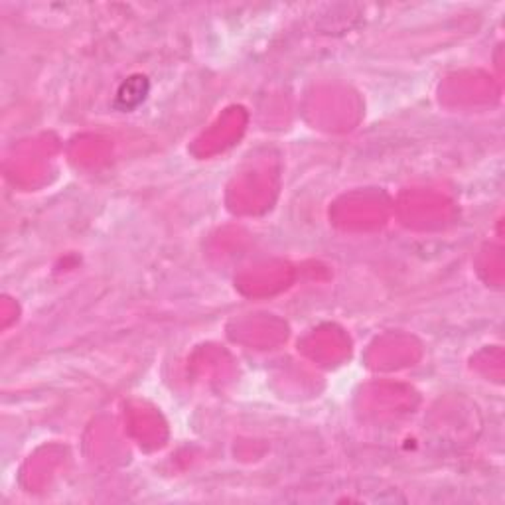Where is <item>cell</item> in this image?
<instances>
[{"mask_svg":"<svg viewBox=\"0 0 505 505\" xmlns=\"http://www.w3.org/2000/svg\"><path fill=\"white\" fill-rule=\"evenodd\" d=\"M146 93V79L145 78H130L127 79V83L120 87L119 91V103L125 107H135L145 99Z\"/></svg>","mask_w":505,"mask_h":505,"instance_id":"obj_1","label":"cell"}]
</instances>
